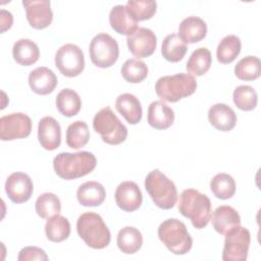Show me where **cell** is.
I'll use <instances>...</instances> for the list:
<instances>
[{
	"mask_svg": "<svg viewBox=\"0 0 261 261\" xmlns=\"http://www.w3.org/2000/svg\"><path fill=\"white\" fill-rule=\"evenodd\" d=\"M158 238L175 255L187 254L193 246V240L186 224L176 218L166 219L159 225Z\"/></svg>",
	"mask_w": 261,
	"mask_h": 261,
	"instance_id": "cell-6",
	"label": "cell"
},
{
	"mask_svg": "<svg viewBox=\"0 0 261 261\" xmlns=\"http://www.w3.org/2000/svg\"><path fill=\"white\" fill-rule=\"evenodd\" d=\"M125 8L136 21H142L150 19L155 14L157 4L153 0H129Z\"/></svg>",
	"mask_w": 261,
	"mask_h": 261,
	"instance_id": "cell-36",
	"label": "cell"
},
{
	"mask_svg": "<svg viewBox=\"0 0 261 261\" xmlns=\"http://www.w3.org/2000/svg\"><path fill=\"white\" fill-rule=\"evenodd\" d=\"M210 190L213 195L221 200L230 199L236 193V182L231 175L218 173L210 181Z\"/></svg>",
	"mask_w": 261,
	"mask_h": 261,
	"instance_id": "cell-33",
	"label": "cell"
},
{
	"mask_svg": "<svg viewBox=\"0 0 261 261\" xmlns=\"http://www.w3.org/2000/svg\"><path fill=\"white\" fill-rule=\"evenodd\" d=\"M178 211L189 218L197 229L204 228L211 218V201L195 189L184 190L179 197Z\"/></svg>",
	"mask_w": 261,
	"mask_h": 261,
	"instance_id": "cell-2",
	"label": "cell"
},
{
	"mask_svg": "<svg viewBox=\"0 0 261 261\" xmlns=\"http://www.w3.org/2000/svg\"><path fill=\"white\" fill-rule=\"evenodd\" d=\"M22 5L25 8L27 19L32 28L42 30L49 27L53 19L51 4L48 0H24Z\"/></svg>",
	"mask_w": 261,
	"mask_h": 261,
	"instance_id": "cell-14",
	"label": "cell"
},
{
	"mask_svg": "<svg viewBox=\"0 0 261 261\" xmlns=\"http://www.w3.org/2000/svg\"><path fill=\"white\" fill-rule=\"evenodd\" d=\"M145 189L156 206L171 209L177 202V190L174 182L159 169H154L145 178Z\"/></svg>",
	"mask_w": 261,
	"mask_h": 261,
	"instance_id": "cell-5",
	"label": "cell"
},
{
	"mask_svg": "<svg viewBox=\"0 0 261 261\" xmlns=\"http://www.w3.org/2000/svg\"><path fill=\"white\" fill-rule=\"evenodd\" d=\"M55 65L65 76L79 75L85 68V56L82 49L70 43L61 46L55 54Z\"/></svg>",
	"mask_w": 261,
	"mask_h": 261,
	"instance_id": "cell-10",
	"label": "cell"
},
{
	"mask_svg": "<svg viewBox=\"0 0 261 261\" xmlns=\"http://www.w3.org/2000/svg\"><path fill=\"white\" fill-rule=\"evenodd\" d=\"M126 44L135 57L146 58L154 53L157 46V38L150 29L138 28L130 36H127Z\"/></svg>",
	"mask_w": 261,
	"mask_h": 261,
	"instance_id": "cell-12",
	"label": "cell"
},
{
	"mask_svg": "<svg viewBox=\"0 0 261 261\" xmlns=\"http://www.w3.org/2000/svg\"><path fill=\"white\" fill-rule=\"evenodd\" d=\"M37 214L41 218H50L58 215L61 210L59 198L53 193H44L40 195L35 203Z\"/></svg>",
	"mask_w": 261,
	"mask_h": 261,
	"instance_id": "cell-34",
	"label": "cell"
},
{
	"mask_svg": "<svg viewBox=\"0 0 261 261\" xmlns=\"http://www.w3.org/2000/svg\"><path fill=\"white\" fill-rule=\"evenodd\" d=\"M32 132L31 118L21 112L11 113L0 118V139L11 141L23 139Z\"/></svg>",
	"mask_w": 261,
	"mask_h": 261,
	"instance_id": "cell-11",
	"label": "cell"
},
{
	"mask_svg": "<svg viewBox=\"0 0 261 261\" xmlns=\"http://www.w3.org/2000/svg\"><path fill=\"white\" fill-rule=\"evenodd\" d=\"M117 247L124 254H134L138 252L143 245L141 231L134 226H125L118 231Z\"/></svg>",
	"mask_w": 261,
	"mask_h": 261,
	"instance_id": "cell-26",
	"label": "cell"
},
{
	"mask_svg": "<svg viewBox=\"0 0 261 261\" xmlns=\"http://www.w3.org/2000/svg\"><path fill=\"white\" fill-rule=\"evenodd\" d=\"M116 110L130 124H137L142 119V106L139 99L129 93L119 95L115 101Z\"/></svg>",
	"mask_w": 261,
	"mask_h": 261,
	"instance_id": "cell-22",
	"label": "cell"
},
{
	"mask_svg": "<svg viewBox=\"0 0 261 261\" xmlns=\"http://www.w3.org/2000/svg\"><path fill=\"white\" fill-rule=\"evenodd\" d=\"M90 139L88 124L85 121L76 120L70 123L66 129V144L71 149L85 147Z\"/></svg>",
	"mask_w": 261,
	"mask_h": 261,
	"instance_id": "cell-32",
	"label": "cell"
},
{
	"mask_svg": "<svg viewBox=\"0 0 261 261\" xmlns=\"http://www.w3.org/2000/svg\"><path fill=\"white\" fill-rule=\"evenodd\" d=\"M46 237L49 241L60 243L66 240L70 234V223L62 215H55L48 218L45 225Z\"/></svg>",
	"mask_w": 261,
	"mask_h": 261,
	"instance_id": "cell-28",
	"label": "cell"
},
{
	"mask_svg": "<svg viewBox=\"0 0 261 261\" xmlns=\"http://www.w3.org/2000/svg\"><path fill=\"white\" fill-rule=\"evenodd\" d=\"M211 63L212 57L210 51L205 47H200L191 54L186 68L189 73L196 76H201L209 70Z\"/></svg>",
	"mask_w": 261,
	"mask_h": 261,
	"instance_id": "cell-30",
	"label": "cell"
},
{
	"mask_svg": "<svg viewBox=\"0 0 261 261\" xmlns=\"http://www.w3.org/2000/svg\"><path fill=\"white\" fill-rule=\"evenodd\" d=\"M213 228L220 234H225L234 226L241 224V217L238 211L228 205L217 207L212 214Z\"/></svg>",
	"mask_w": 261,
	"mask_h": 261,
	"instance_id": "cell-20",
	"label": "cell"
},
{
	"mask_svg": "<svg viewBox=\"0 0 261 261\" xmlns=\"http://www.w3.org/2000/svg\"><path fill=\"white\" fill-rule=\"evenodd\" d=\"M82 107V101L79 94L71 89L61 90L56 97L57 110L66 117L76 115Z\"/></svg>",
	"mask_w": 261,
	"mask_h": 261,
	"instance_id": "cell-27",
	"label": "cell"
},
{
	"mask_svg": "<svg viewBox=\"0 0 261 261\" xmlns=\"http://www.w3.org/2000/svg\"><path fill=\"white\" fill-rule=\"evenodd\" d=\"M188 50L187 44L177 34H170L165 37L161 46L163 57L170 62H178L184 58Z\"/></svg>",
	"mask_w": 261,
	"mask_h": 261,
	"instance_id": "cell-29",
	"label": "cell"
},
{
	"mask_svg": "<svg viewBox=\"0 0 261 261\" xmlns=\"http://www.w3.org/2000/svg\"><path fill=\"white\" fill-rule=\"evenodd\" d=\"M208 119L214 128L221 132H229L236 126L237 114L228 105L216 103L209 108Z\"/></svg>",
	"mask_w": 261,
	"mask_h": 261,
	"instance_id": "cell-18",
	"label": "cell"
},
{
	"mask_svg": "<svg viewBox=\"0 0 261 261\" xmlns=\"http://www.w3.org/2000/svg\"><path fill=\"white\" fill-rule=\"evenodd\" d=\"M234 74L242 81H254L261 74V62L256 56H246L234 66Z\"/></svg>",
	"mask_w": 261,
	"mask_h": 261,
	"instance_id": "cell-35",
	"label": "cell"
},
{
	"mask_svg": "<svg viewBox=\"0 0 261 261\" xmlns=\"http://www.w3.org/2000/svg\"><path fill=\"white\" fill-rule=\"evenodd\" d=\"M18 261L29 260H48V256L45 251L38 247H24L19 251Z\"/></svg>",
	"mask_w": 261,
	"mask_h": 261,
	"instance_id": "cell-39",
	"label": "cell"
},
{
	"mask_svg": "<svg viewBox=\"0 0 261 261\" xmlns=\"http://www.w3.org/2000/svg\"><path fill=\"white\" fill-rule=\"evenodd\" d=\"M207 34L206 22L198 16H188L178 25V36L185 43H197L202 41Z\"/></svg>",
	"mask_w": 261,
	"mask_h": 261,
	"instance_id": "cell-19",
	"label": "cell"
},
{
	"mask_svg": "<svg viewBox=\"0 0 261 261\" xmlns=\"http://www.w3.org/2000/svg\"><path fill=\"white\" fill-rule=\"evenodd\" d=\"M114 197L117 206L126 212H134L139 209L143 201L142 192L139 186L130 180L119 184L116 188Z\"/></svg>",
	"mask_w": 261,
	"mask_h": 261,
	"instance_id": "cell-15",
	"label": "cell"
},
{
	"mask_svg": "<svg viewBox=\"0 0 261 261\" xmlns=\"http://www.w3.org/2000/svg\"><path fill=\"white\" fill-rule=\"evenodd\" d=\"M106 197L104 187L95 180L86 181L81 185L76 192V198L80 204L87 207H96L101 205Z\"/></svg>",
	"mask_w": 261,
	"mask_h": 261,
	"instance_id": "cell-23",
	"label": "cell"
},
{
	"mask_svg": "<svg viewBox=\"0 0 261 261\" xmlns=\"http://www.w3.org/2000/svg\"><path fill=\"white\" fill-rule=\"evenodd\" d=\"M14 60L23 66H30L36 63L40 57L38 45L30 39H19L12 48Z\"/></svg>",
	"mask_w": 261,
	"mask_h": 261,
	"instance_id": "cell-25",
	"label": "cell"
},
{
	"mask_svg": "<svg viewBox=\"0 0 261 261\" xmlns=\"http://www.w3.org/2000/svg\"><path fill=\"white\" fill-rule=\"evenodd\" d=\"M38 139L41 146L49 151H53L60 146L61 127L59 122L52 116H45L38 124Z\"/></svg>",
	"mask_w": 261,
	"mask_h": 261,
	"instance_id": "cell-16",
	"label": "cell"
},
{
	"mask_svg": "<svg viewBox=\"0 0 261 261\" xmlns=\"http://www.w3.org/2000/svg\"><path fill=\"white\" fill-rule=\"evenodd\" d=\"M12 21H13L12 14L9 11H6V10L2 9L1 10V25H2L1 32L3 33L7 29H9L12 24Z\"/></svg>",
	"mask_w": 261,
	"mask_h": 261,
	"instance_id": "cell-40",
	"label": "cell"
},
{
	"mask_svg": "<svg viewBox=\"0 0 261 261\" xmlns=\"http://www.w3.org/2000/svg\"><path fill=\"white\" fill-rule=\"evenodd\" d=\"M91 61L98 67L112 66L118 59L119 47L114 38L106 33L96 35L89 46Z\"/></svg>",
	"mask_w": 261,
	"mask_h": 261,
	"instance_id": "cell-8",
	"label": "cell"
},
{
	"mask_svg": "<svg viewBox=\"0 0 261 261\" xmlns=\"http://www.w3.org/2000/svg\"><path fill=\"white\" fill-rule=\"evenodd\" d=\"M93 128L101 136L103 142L109 145L121 144L127 137L126 126L108 106L102 108L95 114Z\"/></svg>",
	"mask_w": 261,
	"mask_h": 261,
	"instance_id": "cell-7",
	"label": "cell"
},
{
	"mask_svg": "<svg viewBox=\"0 0 261 261\" xmlns=\"http://www.w3.org/2000/svg\"><path fill=\"white\" fill-rule=\"evenodd\" d=\"M76 230L81 239L93 249L106 248L111 240L109 228L103 218L95 212L83 213L77 218Z\"/></svg>",
	"mask_w": 261,
	"mask_h": 261,
	"instance_id": "cell-3",
	"label": "cell"
},
{
	"mask_svg": "<svg viewBox=\"0 0 261 261\" xmlns=\"http://www.w3.org/2000/svg\"><path fill=\"white\" fill-rule=\"evenodd\" d=\"M97 160L93 153L81 151L76 153L61 152L55 156L53 167L56 174L62 179H75L92 172Z\"/></svg>",
	"mask_w": 261,
	"mask_h": 261,
	"instance_id": "cell-1",
	"label": "cell"
},
{
	"mask_svg": "<svg viewBox=\"0 0 261 261\" xmlns=\"http://www.w3.org/2000/svg\"><path fill=\"white\" fill-rule=\"evenodd\" d=\"M57 76L48 67L41 66L32 70L29 74V85L38 95H48L57 86Z\"/></svg>",
	"mask_w": 261,
	"mask_h": 261,
	"instance_id": "cell-17",
	"label": "cell"
},
{
	"mask_svg": "<svg viewBox=\"0 0 261 261\" xmlns=\"http://www.w3.org/2000/svg\"><path fill=\"white\" fill-rule=\"evenodd\" d=\"M174 112L163 101H154L148 107V123L156 129H166L173 124Z\"/></svg>",
	"mask_w": 261,
	"mask_h": 261,
	"instance_id": "cell-21",
	"label": "cell"
},
{
	"mask_svg": "<svg viewBox=\"0 0 261 261\" xmlns=\"http://www.w3.org/2000/svg\"><path fill=\"white\" fill-rule=\"evenodd\" d=\"M109 22L111 28L120 35L130 36L138 29L136 21L126 11L125 5H115L109 13Z\"/></svg>",
	"mask_w": 261,
	"mask_h": 261,
	"instance_id": "cell-24",
	"label": "cell"
},
{
	"mask_svg": "<svg viewBox=\"0 0 261 261\" xmlns=\"http://www.w3.org/2000/svg\"><path fill=\"white\" fill-rule=\"evenodd\" d=\"M251 242L250 231L241 225L234 226L225 233L222 251L223 261H245L248 257Z\"/></svg>",
	"mask_w": 261,
	"mask_h": 261,
	"instance_id": "cell-9",
	"label": "cell"
},
{
	"mask_svg": "<svg viewBox=\"0 0 261 261\" xmlns=\"http://www.w3.org/2000/svg\"><path fill=\"white\" fill-rule=\"evenodd\" d=\"M34 191L31 177L23 172L11 173L5 182V192L8 198L15 204L27 202Z\"/></svg>",
	"mask_w": 261,
	"mask_h": 261,
	"instance_id": "cell-13",
	"label": "cell"
},
{
	"mask_svg": "<svg viewBox=\"0 0 261 261\" xmlns=\"http://www.w3.org/2000/svg\"><path fill=\"white\" fill-rule=\"evenodd\" d=\"M241 47L242 43L239 37H237L236 35L225 36L217 46V60L223 64L232 62L240 54Z\"/></svg>",
	"mask_w": 261,
	"mask_h": 261,
	"instance_id": "cell-31",
	"label": "cell"
},
{
	"mask_svg": "<svg viewBox=\"0 0 261 261\" xmlns=\"http://www.w3.org/2000/svg\"><path fill=\"white\" fill-rule=\"evenodd\" d=\"M197 89V81L190 73H176L161 76L155 84L157 96L166 102H177L191 96Z\"/></svg>",
	"mask_w": 261,
	"mask_h": 261,
	"instance_id": "cell-4",
	"label": "cell"
},
{
	"mask_svg": "<svg viewBox=\"0 0 261 261\" xmlns=\"http://www.w3.org/2000/svg\"><path fill=\"white\" fill-rule=\"evenodd\" d=\"M121 74L127 83L138 84L143 82L148 75V66L140 59H127L121 66Z\"/></svg>",
	"mask_w": 261,
	"mask_h": 261,
	"instance_id": "cell-37",
	"label": "cell"
},
{
	"mask_svg": "<svg viewBox=\"0 0 261 261\" xmlns=\"http://www.w3.org/2000/svg\"><path fill=\"white\" fill-rule=\"evenodd\" d=\"M233 103L236 106L244 111H251L257 106L258 96L256 91L247 85L239 86L234 89L232 94Z\"/></svg>",
	"mask_w": 261,
	"mask_h": 261,
	"instance_id": "cell-38",
	"label": "cell"
}]
</instances>
